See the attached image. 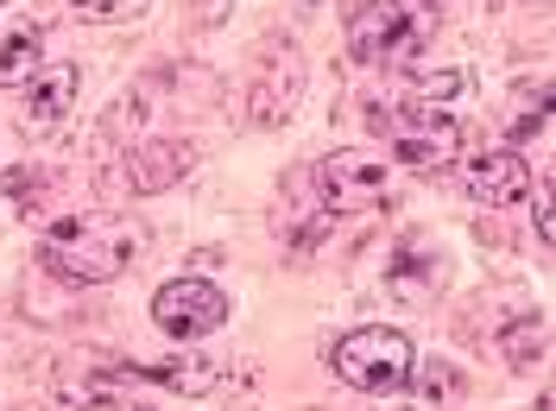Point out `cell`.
Here are the masks:
<instances>
[{"instance_id":"obj_1","label":"cell","mask_w":556,"mask_h":411,"mask_svg":"<svg viewBox=\"0 0 556 411\" xmlns=\"http://www.w3.org/2000/svg\"><path fill=\"white\" fill-rule=\"evenodd\" d=\"M139 253V228L127 215H64L51 235L38 240L45 273L70 278V285H102Z\"/></svg>"},{"instance_id":"obj_2","label":"cell","mask_w":556,"mask_h":411,"mask_svg":"<svg viewBox=\"0 0 556 411\" xmlns=\"http://www.w3.org/2000/svg\"><path fill=\"white\" fill-rule=\"evenodd\" d=\"M437 33V13L424 0H361L348 13V51L361 64H399V58H417L424 38Z\"/></svg>"},{"instance_id":"obj_3","label":"cell","mask_w":556,"mask_h":411,"mask_svg":"<svg viewBox=\"0 0 556 411\" xmlns=\"http://www.w3.org/2000/svg\"><path fill=\"white\" fill-rule=\"evenodd\" d=\"M417 368V348L405 329H386V323H367L336 342V379H348L354 393H405Z\"/></svg>"},{"instance_id":"obj_4","label":"cell","mask_w":556,"mask_h":411,"mask_svg":"<svg viewBox=\"0 0 556 411\" xmlns=\"http://www.w3.org/2000/svg\"><path fill=\"white\" fill-rule=\"evenodd\" d=\"M152 323L177 336V342H203L228 323V298L208 285V278H172L152 291Z\"/></svg>"},{"instance_id":"obj_5","label":"cell","mask_w":556,"mask_h":411,"mask_svg":"<svg viewBox=\"0 0 556 411\" xmlns=\"http://www.w3.org/2000/svg\"><path fill=\"white\" fill-rule=\"evenodd\" d=\"M316 190H323L329 209L361 215V209H380L392 197V172H386L380 159H367V152H329L316 165Z\"/></svg>"},{"instance_id":"obj_6","label":"cell","mask_w":556,"mask_h":411,"mask_svg":"<svg viewBox=\"0 0 556 411\" xmlns=\"http://www.w3.org/2000/svg\"><path fill=\"white\" fill-rule=\"evenodd\" d=\"M392 139H399V159L417 177H437V172H450V159L462 152V121L450 108H412Z\"/></svg>"},{"instance_id":"obj_7","label":"cell","mask_w":556,"mask_h":411,"mask_svg":"<svg viewBox=\"0 0 556 411\" xmlns=\"http://www.w3.org/2000/svg\"><path fill=\"white\" fill-rule=\"evenodd\" d=\"M462 190L486 209H513L531 190V165H525L519 146H500V152H481V159H468L462 165Z\"/></svg>"},{"instance_id":"obj_8","label":"cell","mask_w":556,"mask_h":411,"mask_svg":"<svg viewBox=\"0 0 556 411\" xmlns=\"http://www.w3.org/2000/svg\"><path fill=\"white\" fill-rule=\"evenodd\" d=\"M76 64H45L33 76V89H26V108H20V127L33 139H45V134H58L70 121V108H76Z\"/></svg>"},{"instance_id":"obj_9","label":"cell","mask_w":556,"mask_h":411,"mask_svg":"<svg viewBox=\"0 0 556 411\" xmlns=\"http://www.w3.org/2000/svg\"><path fill=\"white\" fill-rule=\"evenodd\" d=\"M190 165H197V146L190 139H146L134 152V190L139 197L172 190L177 177H190Z\"/></svg>"},{"instance_id":"obj_10","label":"cell","mask_w":556,"mask_h":411,"mask_svg":"<svg viewBox=\"0 0 556 411\" xmlns=\"http://www.w3.org/2000/svg\"><path fill=\"white\" fill-rule=\"evenodd\" d=\"M38 70H45V33L38 26H13L0 38V83L20 89V83H33Z\"/></svg>"},{"instance_id":"obj_11","label":"cell","mask_w":556,"mask_h":411,"mask_svg":"<svg viewBox=\"0 0 556 411\" xmlns=\"http://www.w3.org/2000/svg\"><path fill=\"white\" fill-rule=\"evenodd\" d=\"M412 386H417V399H424V411H437L450 393H462V374H455V368H443V361H417Z\"/></svg>"},{"instance_id":"obj_12","label":"cell","mask_w":556,"mask_h":411,"mask_svg":"<svg viewBox=\"0 0 556 411\" xmlns=\"http://www.w3.org/2000/svg\"><path fill=\"white\" fill-rule=\"evenodd\" d=\"M152 0H76V20L89 26H121V20H139Z\"/></svg>"},{"instance_id":"obj_13","label":"cell","mask_w":556,"mask_h":411,"mask_svg":"<svg viewBox=\"0 0 556 411\" xmlns=\"http://www.w3.org/2000/svg\"><path fill=\"white\" fill-rule=\"evenodd\" d=\"M538 240H551V184H544V177H538Z\"/></svg>"}]
</instances>
